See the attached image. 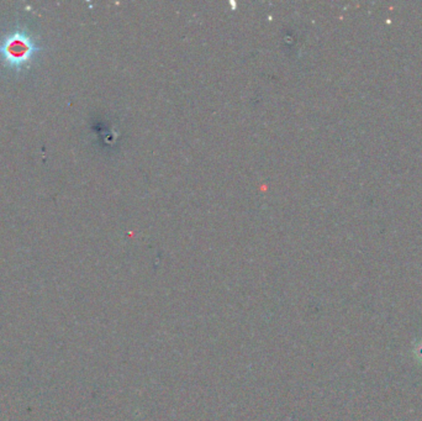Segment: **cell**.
Listing matches in <instances>:
<instances>
[{
	"label": "cell",
	"mask_w": 422,
	"mask_h": 421,
	"mask_svg": "<svg viewBox=\"0 0 422 421\" xmlns=\"http://www.w3.org/2000/svg\"><path fill=\"white\" fill-rule=\"evenodd\" d=\"M39 51L36 41L25 30L14 31L0 44V56L6 66L15 69L26 67Z\"/></svg>",
	"instance_id": "1"
}]
</instances>
